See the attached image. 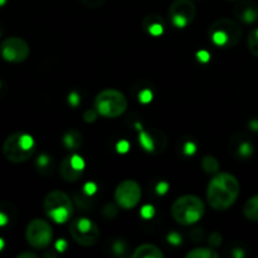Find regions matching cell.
I'll list each match as a JSON object with an SVG mask.
<instances>
[{
	"mask_svg": "<svg viewBox=\"0 0 258 258\" xmlns=\"http://www.w3.org/2000/svg\"><path fill=\"white\" fill-rule=\"evenodd\" d=\"M239 181L233 174L217 173L207 188V201L214 211H227L239 196Z\"/></svg>",
	"mask_w": 258,
	"mask_h": 258,
	"instance_id": "1",
	"label": "cell"
},
{
	"mask_svg": "<svg viewBox=\"0 0 258 258\" xmlns=\"http://www.w3.org/2000/svg\"><path fill=\"white\" fill-rule=\"evenodd\" d=\"M206 213L203 201L197 196H183L176 199L171 207V216L181 226H191L201 221Z\"/></svg>",
	"mask_w": 258,
	"mask_h": 258,
	"instance_id": "2",
	"label": "cell"
},
{
	"mask_svg": "<svg viewBox=\"0 0 258 258\" xmlns=\"http://www.w3.org/2000/svg\"><path fill=\"white\" fill-rule=\"evenodd\" d=\"M35 153L34 139L29 134L15 133L8 136L3 144V154L10 163L22 164Z\"/></svg>",
	"mask_w": 258,
	"mask_h": 258,
	"instance_id": "3",
	"label": "cell"
},
{
	"mask_svg": "<svg viewBox=\"0 0 258 258\" xmlns=\"http://www.w3.org/2000/svg\"><path fill=\"white\" fill-rule=\"evenodd\" d=\"M209 38L219 48H233L241 42L242 28L233 19L221 18L209 28Z\"/></svg>",
	"mask_w": 258,
	"mask_h": 258,
	"instance_id": "4",
	"label": "cell"
},
{
	"mask_svg": "<svg viewBox=\"0 0 258 258\" xmlns=\"http://www.w3.org/2000/svg\"><path fill=\"white\" fill-rule=\"evenodd\" d=\"M95 107L98 115L106 118H116L127 110V98L122 92L113 88L103 90L96 96Z\"/></svg>",
	"mask_w": 258,
	"mask_h": 258,
	"instance_id": "5",
	"label": "cell"
},
{
	"mask_svg": "<svg viewBox=\"0 0 258 258\" xmlns=\"http://www.w3.org/2000/svg\"><path fill=\"white\" fill-rule=\"evenodd\" d=\"M44 213L48 218L58 224L70 221L73 213V203L70 197L60 190H53L44 198Z\"/></svg>",
	"mask_w": 258,
	"mask_h": 258,
	"instance_id": "6",
	"label": "cell"
},
{
	"mask_svg": "<svg viewBox=\"0 0 258 258\" xmlns=\"http://www.w3.org/2000/svg\"><path fill=\"white\" fill-rule=\"evenodd\" d=\"M70 234L73 241L83 247L93 246L100 238V229L90 218H76L70 224Z\"/></svg>",
	"mask_w": 258,
	"mask_h": 258,
	"instance_id": "7",
	"label": "cell"
},
{
	"mask_svg": "<svg viewBox=\"0 0 258 258\" xmlns=\"http://www.w3.org/2000/svg\"><path fill=\"white\" fill-rule=\"evenodd\" d=\"M25 238L33 248H47L53 238V229L44 219H33L27 227Z\"/></svg>",
	"mask_w": 258,
	"mask_h": 258,
	"instance_id": "8",
	"label": "cell"
},
{
	"mask_svg": "<svg viewBox=\"0 0 258 258\" xmlns=\"http://www.w3.org/2000/svg\"><path fill=\"white\" fill-rule=\"evenodd\" d=\"M197 8L191 0H174L169 8V18L174 27L186 28L194 20Z\"/></svg>",
	"mask_w": 258,
	"mask_h": 258,
	"instance_id": "9",
	"label": "cell"
},
{
	"mask_svg": "<svg viewBox=\"0 0 258 258\" xmlns=\"http://www.w3.org/2000/svg\"><path fill=\"white\" fill-rule=\"evenodd\" d=\"M141 199V188L135 180H123L115 190V201L122 209H133Z\"/></svg>",
	"mask_w": 258,
	"mask_h": 258,
	"instance_id": "10",
	"label": "cell"
},
{
	"mask_svg": "<svg viewBox=\"0 0 258 258\" xmlns=\"http://www.w3.org/2000/svg\"><path fill=\"white\" fill-rule=\"evenodd\" d=\"M2 57L12 63H22L29 57V45L19 37H9L2 43Z\"/></svg>",
	"mask_w": 258,
	"mask_h": 258,
	"instance_id": "11",
	"label": "cell"
},
{
	"mask_svg": "<svg viewBox=\"0 0 258 258\" xmlns=\"http://www.w3.org/2000/svg\"><path fill=\"white\" fill-rule=\"evenodd\" d=\"M234 15L246 24H254L258 22V4L252 0H242L234 7Z\"/></svg>",
	"mask_w": 258,
	"mask_h": 258,
	"instance_id": "12",
	"label": "cell"
},
{
	"mask_svg": "<svg viewBox=\"0 0 258 258\" xmlns=\"http://www.w3.org/2000/svg\"><path fill=\"white\" fill-rule=\"evenodd\" d=\"M143 27L153 37H160L165 29V23H164L163 18L159 17V15L150 14L144 19Z\"/></svg>",
	"mask_w": 258,
	"mask_h": 258,
	"instance_id": "13",
	"label": "cell"
},
{
	"mask_svg": "<svg viewBox=\"0 0 258 258\" xmlns=\"http://www.w3.org/2000/svg\"><path fill=\"white\" fill-rule=\"evenodd\" d=\"M136 127L140 131V134H139V143H140V145L143 146L144 150L148 151V153H154L159 146L158 139L153 135L151 131H144L143 128H141L140 123H136Z\"/></svg>",
	"mask_w": 258,
	"mask_h": 258,
	"instance_id": "14",
	"label": "cell"
},
{
	"mask_svg": "<svg viewBox=\"0 0 258 258\" xmlns=\"http://www.w3.org/2000/svg\"><path fill=\"white\" fill-rule=\"evenodd\" d=\"M59 171L62 178L64 179L66 181H71V183L77 181L78 179L82 176L83 173L82 170H77V169L73 168L72 164H71V156H66V158L63 159L62 163H60Z\"/></svg>",
	"mask_w": 258,
	"mask_h": 258,
	"instance_id": "15",
	"label": "cell"
},
{
	"mask_svg": "<svg viewBox=\"0 0 258 258\" xmlns=\"http://www.w3.org/2000/svg\"><path fill=\"white\" fill-rule=\"evenodd\" d=\"M134 258H163L164 253L160 248L150 243H144L134 251Z\"/></svg>",
	"mask_w": 258,
	"mask_h": 258,
	"instance_id": "16",
	"label": "cell"
},
{
	"mask_svg": "<svg viewBox=\"0 0 258 258\" xmlns=\"http://www.w3.org/2000/svg\"><path fill=\"white\" fill-rule=\"evenodd\" d=\"M82 135L77 130H70L63 136V144L68 150H77L82 146Z\"/></svg>",
	"mask_w": 258,
	"mask_h": 258,
	"instance_id": "17",
	"label": "cell"
},
{
	"mask_svg": "<svg viewBox=\"0 0 258 258\" xmlns=\"http://www.w3.org/2000/svg\"><path fill=\"white\" fill-rule=\"evenodd\" d=\"M243 214L248 221L258 222V194L251 197L243 207Z\"/></svg>",
	"mask_w": 258,
	"mask_h": 258,
	"instance_id": "18",
	"label": "cell"
},
{
	"mask_svg": "<svg viewBox=\"0 0 258 258\" xmlns=\"http://www.w3.org/2000/svg\"><path fill=\"white\" fill-rule=\"evenodd\" d=\"M218 253L208 247H198L186 253V258H218Z\"/></svg>",
	"mask_w": 258,
	"mask_h": 258,
	"instance_id": "19",
	"label": "cell"
},
{
	"mask_svg": "<svg viewBox=\"0 0 258 258\" xmlns=\"http://www.w3.org/2000/svg\"><path fill=\"white\" fill-rule=\"evenodd\" d=\"M202 169L207 174H217L219 171V161L214 156L206 155L202 159Z\"/></svg>",
	"mask_w": 258,
	"mask_h": 258,
	"instance_id": "20",
	"label": "cell"
},
{
	"mask_svg": "<svg viewBox=\"0 0 258 258\" xmlns=\"http://www.w3.org/2000/svg\"><path fill=\"white\" fill-rule=\"evenodd\" d=\"M253 151H254L253 145L247 140L241 141V143L238 144V146H237V155L242 159L251 158V156L253 155Z\"/></svg>",
	"mask_w": 258,
	"mask_h": 258,
	"instance_id": "21",
	"label": "cell"
},
{
	"mask_svg": "<svg viewBox=\"0 0 258 258\" xmlns=\"http://www.w3.org/2000/svg\"><path fill=\"white\" fill-rule=\"evenodd\" d=\"M247 45H248L249 52L258 58V28H254L249 32L247 37Z\"/></svg>",
	"mask_w": 258,
	"mask_h": 258,
	"instance_id": "22",
	"label": "cell"
},
{
	"mask_svg": "<svg viewBox=\"0 0 258 258\" xmlns=\"http://www.w3.org/2000/svg\"><path fill=\"white\" fill-rule=\"evenodd\" d=\"M37 166L38 170L44 174V170H48L52 166V159H50V156L47 155V154L39 155V158L37 159Z\"/></svg>",
	"mask_w": 258,
	"mask_h": 258,
	"instance_id": "23",
	"label": "cell"
},
{
	"mask_svg": "<svg viewBox=\"0 0 258 258\" xmlns=\"http://www.w3.org/2000/svg\"><path fill=\"white\" fill-rule=\"evenodd\" d=\"M102 214L105 218L107 219H113L117 216V208L113 204H106L102 209Z\"/></svg>",
	"mask_w": 258,
	"mask_h": 258,
	"instance_id": "24",
	"label": "cell"
},
{
	"mask_svg": "<svg viewBox=\"0 0 258 258\" xmlns=\"http://www.w3.org/2000/svg\"><path fill=\"white\" fill-rule=\"evenodd\" d=\"M71 164H72V166L75 169H77V170H85V160H83L82 156L77 155V154H75V155L71 156Z\"/></svg>",
	"mask_w": 258,
	"mask_h": 258,
	"instance_id": "25",
	"label": "cell"
},
{
	"mask_svg": "<svg viewBox=\"0 0 258 258\" xmlns=\"http://www.w3.org/2000/svg\"><path fill=\"white\" fill-rule=\"evenodd\" d=\"M140 216L143 217L144 219H151L154 216H155V208H154L153 206H150V204H146V206H144L143 208L140 209Z\"/></svg>",
	"mask_w": 258,
	"mask_h": 258,
	"instance_id": "26",
	"label": "cell"
},
{
	"mask_svg": "<svg viewBox=\"0 0 258 258\" xmlns=\"http://www.w3.org/2000/svg\"><path fill=\"white\" fill-rule=\"evenodd\" d=\"M222 242H223V238H222V234L217 233V232H213V233H212L211 236L208 237L209 246L214 247V248H217V247L221 246Z\"/></svg>",
	"mask_w": 258,
	"mask_h": 258,
	"instance_id": "27",
	"label": "cell"
},
{
	"mask_svg": "<svg viewBox=\"0 0 258 258\" xmlns=\"http://www.w3.org/2000/svg\"><path fill=\"white\" fill-rule=\"evenodd\" d=\"M153 91L149 90V88H145V90L141 91L140 93H139V101H140L141 103H149L153 101Z\"/></svg>",
	"mask_w": 258,
	"mask_h": 258,
	"instance_id": "28",
	"label": "cell"
},
{
	"mask_svg": "<svg viewBox=\"0 0 258 258\" xmlns=\"http://www.w3.org/2000/svg\"><path fill=\"white\" fill-rule=\"evenodd\" d=\"M126 251V244L123 241H116L115 243H113L112 246V252L115 254H117V256H123V253H125Z\"/></svg>",
	"mask_w": 258,
	"mask_h": 258,
	"instance_id": "29",
	"label": "cell"
},
{
	"mask_svg": "<svg viewBox=\"0 0 258 258\" xmlns=\"http://www.w3.org/2000/svg\"><path fill=\"white\" fill-rule=\"evenodd\" d=\"M197 151V145L193 143V141H186L184 144V148H183V153L185 154L186 156H191L194 155Z\"/></svg>",
	"mask_w": 258,
	"mask_h": 258,
	"instance_id": "30",
	"label": "cell"
},
{
	"mask_svg": "<svg viewBox=\"0 0 258 258\" xmlns=\"http://www.w3.org/2000/svg\"><path fill=\"white\" fill-rule=\"evenodd\" d=\"M97 115H98L97 111L90 108V110H87L85 113H83V120H85L87 123L95 122L96 118H97Z\"/></svg>",
	"mask_w": 258,
	"mask_h": 258,
	"instance_id": "31",
	"label": "cell"
},
{
	"mask_svg": "<svg viewBox=\"0 0 258 258\" xmlns=\"http://www.w3.org/2000/svg\"><path fill=\"white\" fill-rule=\"evenodd\" d=\"M96 191H97V185H96L93 181H88V183H86L85 186H83V193L87 197H92Z\"/></svg>",
	"mask_w": 258,
	"mask_h": 258,
	"instance_id": "32",
	"label": "cell"
},
{
	"mask_svg": "<svg viewBox=\"0 0 258 258\" xmlns=\"http://www.w3.org/2000/svg\"><path fill=\"white\" fill-rule=\"evenodd\" d=\"M168 242L170 244H173V246H179V244L183 242V239H181V236L179 233H176V232H171V233L168 234Z\"/></svg>",
	"mask_w": 258,
	"mask_h": 258,
	"instance_id": "33",
	"label": "cell"
},
{
	"mask_svg": "<svg viewBox=\"0 0 258 258\" xmlns=\"http://www.w3.org/2000/svg\"><path fill=\"white\" fill-rule=\"evenodd\" d=\"M67 100H68V103H70V105L72 106L73 108L77 107V106L81 103V97H80V95H78L77 92H75V91H73V92H71L70 95H68Z\"/></svg>",
	"mask_w": 258,
	"mask_h": 258,
	"instance_id": "34",
	"label": "cell"
},
{
	"mask_svg": "<svg viewBox=\"0 0 258 258\" xmlns=\"http://www.w3.org/2000/svg\"><path fill=\"white\" fill-rule=\"evenodd\" d=\"M116 150L120 154H126L128 150H130V144L126 140H120L117 144H116Z\"/></svg>",
	"mask_w": 258,
	"mask_h": 258,
	"instance_id": "35",
	"label": "cell"
},
{
	"mask_svg": "<svg viewBox=\"0 0 258 258\" xmlns=\"http://www.w3.org/2000/svg\"><path fill=\"white\" fill-rule=\"evenodd\" d=\"M155 190H156V193L159 194V196H164V194L168 193L169 184L166 183V181H159V183L156 184Z\"/></svg>",
	"mask_w": 258,
	"mask_h": 258,
	"instance_id": "36",
	"label": "cell"
},
{
	"mask_svg": "<svg viewBox=\"0 0 258 258\" xmlns=\"http://www.w3.org/2000/svg\"><path fill=\"white\" fill-rule=\"evenodd\" d=\"M190 236H191V238H193L194 242L202 241V239L204 238V232H203V229H201V228H194L193 231L190 232Z\"/></svg>",
	"mask_w": 258,
	"mask_h": 258,
	"instance_id": "37",
	"label": "cell"
},
{
	"mask_svg": "<svg viewBox=\"0 0 258 258\" xmlns=\"http://www.w3.org/2000/svg\"><path fill=\"white\" fill-rule=\"evenodd\" d=\"M197 59H198L201 63H207L209 62V59H211V54H209L207 50L202 49L197 53Z\"/></svg>",
	"mask_w": 258,
	"mask_h": 258,
	"instance_id": "38",
	"label": "cell"
},
{
	"mask_svg": "<svg viewBox=\"0 0 258 258\" xmlns=\"http://www.w3.org/2000/svg\"><path fill=\"white\" fill-rule=\"evenodd\" d=\"M55 249H57L59 253L64 252L66 249H67V241H66V239H58V241L55 242Z\"/></svg>",
	"mask_w": 258,
	"mask_h": 258,
	"instance_id": "39",
	"label": "cell"
},
{
	"mask_svg": "<svg viewBox=\"0 0 258 258\" xmlns=\"http://www.w3.org/2000/svg\"><path fill=\"white\" fill-rule=\"evenodd\" d=\"M82 2L85 3L86 5H88V7L97 8V7H101V5L105 3V0H82Z\"/></svg>",
	"mask_w": 258,
	"mask_h": 258,
	"instance_id": "40",
	"label": "cell"
},
{
	"mask_svg": "<svg viewBox=\"0 0 258 258\" xmlns=\"http://www.w3.org/2000/svg\"><path fill=\"white\" fill-rule=\"evenodd\" d=\"M232 254H233L234 258H243L244 257L243 249L238 248V247H237V248H234L233 251H232Z\"/></svg>",
	"mask_w": 258,
	"mask_h": 258,
	"instance_id": "41",
	"label": "cell"
},
{
	"mask_svg": "<svg viewBox=\"0 0 258 258\" xmlns=\"http://www.w3.org/2000/svg\"><path fill=\"white\" fill-rule=\"evenodd\" d=\"M248 126L252 131H256V133H258V120L257 118H253V120L249 121Z\"/></svg>",
	"mask_w": 258,
	"mask_h": 258,
	"instance_id": "42",
	"label": "cell"
},
{
	"mask_svg": "<svg viewBox=\"0 0 258 258\" xmlns=\"http://www.w3.org/2000/svg\"><path fill=\"white\" fill-rule=\"evenodd\" d=\"M18 258H37V254L33 252H23V253L18 254Z\"/></svg>",
	"mask_w": 258,
	"mask_h": 258,
	"instance_id": "43",
	"label": "cell"
},
{
	"mask_svg": "<svg viewBox=\"0 0 258 258\" xmlns=\"http://www.w3.org/2000/svg\"><path fill=\"white\" fill-rule=\"evenodd\" d=\"M7 222H8L7 216H4L3 213H0V226H5V224H7Z\"/></svg>",
	"mask_w": 258,
	"mask_h": 258,
	"instance_id": "44",
	"label": "cell"
},
{
	"mask_svg": "<svg viewBox=\"0 0 258 258\" xmlns=\"http://www.w3.org/2000/svg\"><path fill=\"white\" fill-rule=\"evenodd\" d=\"M3 247H4V242H3V239H0V251L3 249Z\"/></svg>",
	"mask_w": 258,
	"mask_h": 258,
	"instance_id": "45",
	"label": "cell"
},
{
	"mask_svg": "<svg viewBox=\"0 0 258 258\" xmlns=\"http://www.w3.org/2000/svg\"><path fill=\"white\" fill-rule=\"evenodd\" d=\"M5 3H7V0H0V7L5 5Z\"/></svg>",
	"mask_w": 258,
	"mask_h": 258,
	"instance_id": "46",
	"label": "cell"
}]
</instances>
